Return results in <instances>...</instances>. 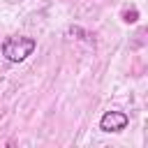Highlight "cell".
Wrapping results in <instances>:
<instances>
[{
  "label": "cell",
  "mask_w": 148,
  "mask_h": 148,
  "mask_svg": "<svg viewBox=\"0 0 148 148\" xmlns=\"http://www.w3.org/2000/svg\"><path fill=\"white\" fill-rule=\"evenodd\" d=\"M37 49V42L32 37H7L2 42V56L9 62H23L32 51Z\"/></svg>",
  "instance_id": "cell-1"
},
{
  "label": "cell",
  "mask_w": 148,
  "mask_h": 148,
  "mask_svg": "<svg viewBox=\"0 0 148 148\" xmlns=\"http://www.w3.org/2000/svg\"><path fill=\"white\" fill-rule=\"evenodd\" d=\"M127 123H130L127 113H123V111H106L99 118V130L106 132V134H111V132L116 134V132H123L127 127Z\"/></svg>",
  "instance_id": "cell-2"
}]
</instances>
